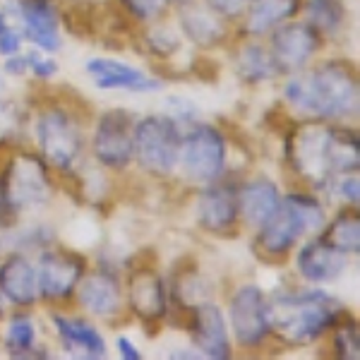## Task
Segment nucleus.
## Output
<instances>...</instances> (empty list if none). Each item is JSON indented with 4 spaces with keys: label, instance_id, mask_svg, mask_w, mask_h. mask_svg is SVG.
I'll return each instance as SVG.
<instances>
[{
    "label": "nucleus",
    "instance_id": "2f4dec72",
    "mask_svg": "<svg viewBox=\"0 0 360 360\" xmlns=\"http://www.w3.org/2000/svg\"><path fill=\"white\" fill-rule=\"evenodd\" d=\"M166 115H171L178 125H193L197 123L200 118V111L195 108V103L190 98H183V96H171L166 101Z\"/></svg>",
    "mask_w": 360,
    "mask_h": 360
},
{
    "label": "nucleus",
    "instance_id": "4c0bfd02",
    "mask_svg": "<svg viewBox=\"0 0 360 360\" xmlns=\"http://www.w3.org/2000/svg\"><path fill=\"white\" fill-rule=\"evenodd\" d=\"M5 27V17H3V13H0V29Z\"/></svg>",
    "mask_w": 360,
    "mask_h": 360
},
{
    "label": "nucleus",
    "instance_id": "cd10ccee",
    "mask_svg": "<svg viewBox=\"0 0 360 360\" xmlns=\"http://www.w3.org/2000/svg\"><path fill=\"white\" fill-rule=\"evenodd\" d=\"M305 17L322 37H334L346 25V5L344 0H307Z\"/></svg>",
    "mask_w": 360,
    "mask_h": 360
},
{
    "label": "nucleus",
    "instance_id": "dca6fc26",
    "mask_svg": "<svg viewBox=\"0 0 360 360\" xmlns=\"http://www.w3.org/2000/svg\"><path fill=\"white\" fill-rule=\"evenodd\" d=\"M86 75L94 79L98 89L106 91H135V94H149L159 91L161 84L156 77H149L139 68L120 63L115 58H91L86 60Z\"/></svg>",
    "mask_w": 360,
    "mask_h": 360
},
{
    "label": "nucleus",
    "instance_id": "5701e85b",
    "mask_svg": "<svg viewBox=\"0 0 360 360\" xmlns=\"http://www.w3.org/2000/svg\"><path fill=\"white\" fill-rule=\"evenodd\" d=\"M180 34L197 49H217L226 41L229 29L224 17L209 10L207 5H185L180 10Z\"/></svg>",
    "mask_w": 360,
    "mask_h": 360
},
{
    "label": "nucleus",
    "instance_id": "a878e982",
    "mask_svg": "<svg viewBox=\"0 0 360 360\" xmlns=\"http://www.w3.org/2000/svg\"><path fill=\"white\" fill-rule=\"evenodd\" d=\"M319 238H322L327 245H332L334 250L344 252L346 257H356L360 252V219L356 207L351 209L348 205L344 212H339L332 221H327L319 231Z\"/></svg>",
    "mask_w": 360,
    "mask_h": 360
},
{
    "label": "nucleus",
    "instance_id": "ea45409f",
    "mask_svg": "<svg viewBox=\"0 0 360 360\" xmlns=\"http://www.w3.org/2000/svg\"><path fill=\"white\" fill-rule=\"evenodd\" d=\"M173 3H188V0H173Z\"/></svg>",
    "mask_w": 360,
    "mask_h": 360
},
{
    "label": "nucleus",
    "instance_id": "393cba45",
    "mask_svg": "<svg viewBox=\"0 0 360 360\" xmlns=\"http://www.w3.org/2000/svg\"><path fill=\"white\" fill-rule=\"evenodd\" d=\"M236 72L245 84H264L278 75L269 49L257 41H248L236 51Z\"/></svg>",
    "mask_w": 360,
    "mask_h": 360
},
{
    "label": "nucleus",
    "instance_id": "f704fd0d",
    "mask_svg": "<svg viewBox=\"0 0 360 360\" xmlns=\"http://www.w3.org/2000/svg\"><path fill=\"white\" fill-rule=\"evenodd\" d=\"M250 0H205L209 10H214L217 15H221L224 20H233L245 13Z\"/></svg>",
    "mask_w": 360,
    "mask_h": 360
},
{
    "label": "nucleus",
    "instance_id": "c756f323",
    "mask_svg": "<svg viewBox=\"0 0 360 360\" xmlns=\"http://www.w3.org/2000/svg\"><path fill=\"white\" fill-rule=\"evenodd\" d=\"M144 44H147V49L159 58L173 56L176 51H180L178 32H173V29H168L164 25H156V27L149 29L147 37H144Z\"/></svg>",
    "mask_w": 360,
    "mask_h": 360
},
{
    "label": "nucleus",
    "instance_id": "473e14b6",
    "mask_svg": "<svg viewBox=\"0 0 360 360\" xmlns=\"http://www.w3.org/2000/svg\"><path fill=\"white\" fill-rule=\"evenodd\" d=\"M27 70L34 75L37 79H51L53 75L58 72V65L53 58L44 56V51H32V53H27Z\"/></svg>",
    "mask_w": 360,
    "mask_h": 360
},
{
    "label": "nucleus",
    "instance_id": "f03ea898",
    "mask_svg": "<svg viewBox=\"0 0 360 360\" xmlns=\"http://www.w3.org/2000/svg\"><path fill=\"white\" fill-rule=\"evenodd\" d=\"M339 298L324 291H291L269 298V334L286 346H307L346 317Z\"/></svg>",
    "mask_w": 360,
    "mask_h": 360
},
{
    "label": "nucleus",
    "instance_id": "423d86ee",
    "mask_svg": "<svg viewBox=\"0 0 360 360\" xmlns=\"http://www.w3.org/2000/svg\"><path fill=\"white\" fill-rule=\"evenodd\" d=\"M135 156L139 166L152 176H171L178 168L183 125H178L171 115L152 113L135 120Z\"/></svg>",
    "mask_w": 360,
    "mask_h": 360
},
{
    "label": "nucleus",
    "instance_id": "2eb2a0df",
    "mask_svg": "<svg viewBox=\"0 0 360 360\" xmlns=\"http://www.w3.org/2000/svg\"><path fill=\"white\" fill-rule=\"evenodd\" d=\"M15 15L20 17L22 37L44 53L60 51V15L53 0H15Z\"/></svg>",
    "mask_w": 360,
    "mask_h": 360
},
{
    "label": "nucleus",
    "instance_id": "e433bc0d",
    "mask_svg": "<svg viewBox=\"0 0 360 360\" xmlns=\"http://www.w3.org/2000/svg\"><path fill=\"white\" fill-rule=\"evenodd\" d=\"M115 348H118L120 358H125V360H142V353H139L137 344L130 339V336H118V339H115Z\"/></svg>",
    "mask_w": 360,
    "mask_h": 360
},
{
    "label": "nucleus",
    "instance_id": "f257e3e1",
    "mask_svg": "<svg viewBox=\"0 0 360 360\" xmlns=\"http://www.w3.org/2000/svg\"><path fill=\"white\" fill-rule=\"evenodd\" d=\"M283 101L307 120H348L358 115V70L348 60H327L293 72L283 84Z\"/></svg>",
    "mask_w": 360,
    "mask_h": 360
},
{
    "label": "nucleus",
    "instance_id": "412c9836",
    "mask_svg": "<svg viewBox=\"0 0 360 360\" xmlns=\"http://www.w3.org/2000/svg\"><path fill=\"white\" fill-rule=\"evenodd\" d=\"M51 322H53L58 339H60L63 348H65L70 356L86 358V360H98L108 356L106 339L84 317H70V315H60V312H53Z\"/></svg>",
    "mask_w": 360,
    "mask_h": 360
},
{
    "label": "nucleus",
    "instance_id": "c9c22d12",
    "mask_svg": "<svg viewBox=\"0 0 360 360\" xmlns=\"http://www.w3.org/2000/svg\"><path fill=\"white\" fill-rule=\"evenodd\" d=\"M22 44H25V37H22L20 29L8 27V25L0 29V56H5V58L17 56L22 49Z\"/></svg>",
    "mask_w": 360,
    "mask_h": 360
},
{
    "label": "nucleus",
    "instance_id": "a19ab883",
    "mask_svg": "<svg viewBox=\"0 0 360 360\" xmlns=\"http://www.w3.org/2000/svg\"><path fill=\"white\" fill-rule=\"evenodd\" d=\"M0 252H3V240H0Z\"/></svg>",
    "mask_w": 360,
    "mask_h": 360
},
{
    "label": "nucleus",
    "instance_id": "f8f14e48",
    "mask_svg": "<svg viewBox=\"0 0 360 360\" xmlns=\"http://www.w3.org/2000/svg\"><path fill=\"white\" fill-rule=\"evenodd\" d=\"M37 286L39 298L44 300H68L75 293L79 278L84 276V257L68 250H39L37 262Z\"/></svg>",
    "mask_w": 360,
    "mask_h": 360
},
{
    "label": "nucleus",
    "instance_id": "c85d7f7f",
    "mask_svg": "<svg viewBox=\"0 0 360 360\" xmlns=\"http://www.w3.org/2000/svg\"><path fill=\"white\" fill-rule=\"evenodd\" d=\"M332 348L334 356L341 360H358L360 358V336L358 324L351 317H341L332 329Z\"/></svg>",
    "mask_w": 360,
    "mask_h": 360
},
{
    "label": "nucleus",
    "instance_id": "9d476101",
    "mask_svg": "<svg viewBox=\"0 0 360 360\" xmlns=\"http://www.w3.org/2000/svg\"><path fill=\"white\" fill-rule=\"evenodd\" d=\"M135 118L123 108H111L101 113L91 135V152L101 166L120 171L130 166L135 156Z\"/></svg>",
    "mask_w": 360,
    "mask_h": 360
},
{
    "label": "nucleus",
    "instance_id": "58836bf2",
    "mask_svg": "<svg viewBox=\"0 0 360 360\" xmlns=\"http://www.w3.org/2000/svg\"><path fill=\"white\" fill-rule=\"evenodd\" d=\"M0 298H3V295H0ZM0 319H3V305H0Z\"/></svg>",
    "mask_w": 360,
    "mask_h": 360
},
{
    "label": "nucleus",
    "instance_id": "4468645a",
    "mask_svg": "<svg viewBox=\"0 0 360 360\" xmlns=\"http://www.w3.org/2000/svg\"><path fill=\"white\" fill-rule=\"evenodd\" d=\"M195 219L200 229L214 236H231L238 226L240 212H238V188L217 180L205 185L195 202Z\"/></svg>",
    "mask_w": 360,
    "mask_h": 360
},
{
    "label": "nucleus",
    "instance_id": "6ab92c4d",
    "mask_svg": "<svg viewBox=\"0 0 360 360\" xmlns=\"http://www.w3.org/2000/svg\"><path fill=\"white\" fill-rule=\"evenodd\" d=\"M127 303L144 324L159 322L168 315V293L164 278L149 266H139L127 281Z\"/></svg>",
    "mask_w": 360,
    "mask_h": 360
},
{
    "label": "nucleus",
    "instance_id": "9b49d317",
    "mask_svg": "<svg viewBox=\"0 0 360 360\" xmlns=\"http://www.w3.org/2000/svg\"><path fill=\"white\" fill-rule=\"evenodd\" d=\"M322 46V34L307 22H281L269 32V53L278 75H293L310 65Z\"/></svg>",
    "mask_w": 360,
    "mask_h": 360
},
{
    "label": "nucleus",
    "instance_id": "7ed1b4c3",
    "mask_svg": "<svg viewBox=\"0 0 360 360\" xmlns=\"http://www.w3.org/2000/svg\"><path fill=\"white\" fill-rule=\"evenodd\" d=\"M324 224L327 212L317 197L291 193L281 197L276 212L257 229L255 252L266 262H281L307 233H319Z\"/></svg>",
    "mask_w": 360,
    "mask_h": 360
},
{
    "label": "nucleus",
    "instance_id": "bb28decb",
    "mask_svg": "<svg viewBox=\"0 0 360 360\" xmlns=\"http://www.w3.org/2000/svg\"><path fill=\"white\" fill-rule=\"evenodd\" d=\"M5 348L13 358H41L37 348V324H34L32 315H20L8 319L5 327Z\"/></svg>",
    "mask_w": 360,
    "mask_h": 360
},
{
    "label": "nucleus",
    "instance_id": "f3484780",
    "mask_svg": "<svg viewBox=\"0 0 360 360\" xmlns=\"http://www.w3.org/2000/svg\"><path fill=\"white\" fill-rule=\"evenodd\" d=\"M75 298L94 317H115L123 310V286L113 271H89L79 278Z\"/></svg>",
    "mask_w": 360,
    "mask_h": 360
},
{
    "label": "nucleus",
    "instance_id": "ddd939ff",
    "mask_svg": "<svg viewBox=\"0 0 360 360\" xmlns=\"http://www.w3.org/2000/svg\"><path fill=\"white\" fill-rule=\"evenodd\" d=\"M183 327L193 336L195 351L202 358L226 360L233 356L229 322H226V315L219 305L205 303V300L197 305H190L188 312H185Z\"/></svg>",
    "mask_w": 360,
    "mask_h": 360
},
{
    "label": "nucleus",
    "instance_id": "b1692460",
    "mask_svg": "<svg viewBox=\"0 0 360 360\" xmlns=\"http://www.w3.org/2000/svg\"><path fill=\"white\" fill-rule=\"evenodd\" d=\"M300 0H250L245 8V34L264 37L281 22L291 20L298 13Z\"/></svg>",
    "mask_w": 360,
    "mask_h": 360
},
{
    "label": "nucleus",
    "instance_id": "aec40b11",
    "mask_svg": "<svg viewBox=\"0 0 360 360\" xmlns=\"http://www.w3.org/2000/svg\"><path fill=\"white\" fill-rule=\"evenodd\" d=\"M0 295L17 307H29L39 300L37 266L27 252H8L0 259Z\"/></svg>",
    "mask_w": 360,
    "mask_h": 360
},
{
    "label": "nucleus",
    "instance_id": "7c9ffc66",
    "mask_svg": "<svg viewBox=\"0 0 360 360\" xmlns=\"http://www.w3.org/2000/svg\"><path fill=\"white\" fill-rule=\"evenodd\" d=\"M171 3L173 0H120V5H123L127 13L142 22H152L156 17H161Z\"/></svg>",
    "mask_w": 360,
    "mask_h": 360
},
{
    "label": "nucleus",
    "instance_id": "72a5a7b5",
    "mask_svg": "<svg viewBox=\"0 0 360 360\" xmlns=\"http://www.w3.org/2000/svg\"><path fill=\"white\" fill-rule=\"evenodd\" d=\"M332 188L336 190V195L341 200H346L351 207H358V197H360V180L358 173H344L332 183Z\"/></svg>",
    "mask_w": 360,
    "mask_h": 360
},
{
    "label": "nucleus",
    "instance_id": "0eeeda50",
    "mask_svg": "<svg viewBox=\"0 0 360 360\" xmlns=\"http://www.w3.org/2000/svg\"><path fill=\"white\" fill-rule=\"evenodd\" d=\"M226 161V137L217 125L193 123L188 130H183V142H180L178 166L183 176L195 185H209L224 178Z\"/></svg>",
    "mask_w": 360,
    "mask_h": 360
},
{
    "label": "nucleus",
    "instance_id": "4be33fe9",
    "mask_svg": "<svg viewBox=\"0 0 360 360\" xmlns=\"http://www.w3.org/2000/svg\"><path fill=\"white\" fill-rule=\"evenodd\" d=\"M278 185L269 178H252L238 188V212L252 229H259L281 205Z\"/></svg>",
    "mask_w": 360,
    "mask_h": 360
},
{
    "label": "nucleus",
    "instance_id": "39448f33",
    "mask_svg": "<svg viewBox=\"0 0 360 360\" xmlns=\"http://www.w3.org/2000/svg\"><path fill=\"white\" fill-rule=\"evenodd\" d=\"M41 159L58 171H72L84 152L82 125L65 106H46L34 123Z\"/></svg>",
    "mask_w": 360,
    "mask_h": 360
},
{
    "label": "nucleus",
    "instance_id": "1a4fd4ad",
    "mask_svg": "<svg viewBox=\"0 0 360 360\" xmlns=\"http://www.w3.org/2000/svg\"><path fill=\"white\" fill-rule=\"evenodd\" d=\"M229 332L243 348H257L269 336V298L259 286L245 283L231 295Z\"/></svg>",
    "mask_w": 360,
    "mask_h": 360
},
{
    "label": "nucleus",
    "instance_id": "a211bd4d",
    "mask_svg": "<svg viewBox=\"0 0 360 360\" xmlns=\"http://www.w3.org/2000/svg\"><path fill=\"white\" fill-rule=\"evenodd\" d=\"M348 266V257L339 250L322 240V238H312L305 240L300 250L295 252V271L300 278L315 286H324V283L336 281Z\"/></svg>",
    "mask_w": 360,
    "mask_h": 360
},
{
    "label": "nucleus",
    "instance_id": "20e7f679",
    "mask_svg": "<svg viewBox=\"0 0 360 360\" xmlns=\"http://www.w3.org/2000/svg\"><path fill=\"white\" fill-rule=\"evenodd\" d=\"M334 123L303 120L286 132V159L293 173L310 188H329L336 180L332 164Z\"/></svg>",
    "mask_w": 360,
    "mask_h": 360
},
{
    "label": "nucleus",
    "instance_id": "6e6552de",
    "mask_svg": "<svg viewBox=\"0 0 360 360\" xmlns=\"http://www.w3.org/2000/svg\"><path fill=\"white\" fill-rule=\"evenodd\" d=\"M8 200L20 209H39L53 197V183L49 178V164L37 154H13L0 173Z\"/></svg>",
    "mask_w": 360,
    "mask_h": 360
}]
</instances>
